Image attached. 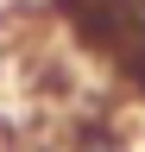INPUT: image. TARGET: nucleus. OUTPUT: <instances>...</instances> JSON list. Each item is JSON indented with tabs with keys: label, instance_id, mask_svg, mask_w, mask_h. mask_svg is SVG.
<instances>
[{
	"label": "nucleus",
	"instance_id": "obj_1",
	"mask_svg": "<svg viewBox=\"0 0 145 152\" xmlns=\"http://www.w3.org/2000/svg\"><path fill=\"white\" fill-rule=\"evenodd\" d=\"M57 13L82 51H95L126 89L145 95V0H57Z\"/></svg>",
	"mask_w": 145,
	"mask_h": 152
},
{
	"label": "nucleus",
	"instance_id": "obj_2",
	"mask_svg": "<svg viewBox=\"0 0 145 152\" xmlns=\"http://www.w3.org/2000/svg\"><path fill=\"white\" fill-rule=\"evenodd\" d=\"M69 152H133V140H126L120 127H107V121H88L82 133H76V146Z\"/></svg>",
	"mask_w": 145,
	"mask_h": 152
}]
</instances>
